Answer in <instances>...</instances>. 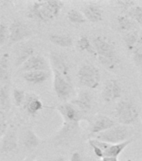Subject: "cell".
<instances>
[{
	"label": "cell",
	"mask_w": 142,
	"mask_h": 161,
	"mask_svg": "<svg viewBox=\"0 0 142 161\" xmlns=\"http://www.w3.org/2000/svg\"><path fill=\"white\" fill-rule=\"evenodd\" d=\"M92 44L100 64L107 70H115L119 63V58L114 44L103 35L95 36Z\"/></svg>",
	"instance_id": "obj_1"
},
{
	"label": "cell",
	"mask_w": 142,
	"mask_h": 161,
	"mask_svg": "<svg viewBox=\"0 0 142 161\" xmlns=\"http://www.w3.org/2000/svg\"><path fill=\"white\" fill-rule=\"evenodd\" d=\"M64 3L57 0L35 1L28 10V17L40 22H49L55 19L62 10Z\"/></svg>",
	"instance_id": "obj_2"
},
{
	"label": "cell",
	"mask_w": 142,
	"mask_h": 161,
	"mask_svg": "<svg viewBox=\"0 0 142 161\" xmlns=\"http://www.w3.org/2000/svg\"><path fill=\"white\" fill-rule=\"evenodd\" d=\"M118 123L124 126L131 125L139 118V109L134 102L129 99H122L115 108Z\"/></svg>",
	"instance_id": "obj_3"
},
{
	"label": "cell",
	"mask_w": 142,
	"mask_h": 161,
	"mask_svg": "<svg viewBox=\"0 0 142 161\" xmlns=\"http://www.w3.org/2000/svg\"><path fill=\"white\" fill-rule=\"evenodd\" d=\"M131 136H132V132L127 126L116 124L113 128L108 129L107 131L95 135V138L110 144H115L129 140Z\"/></svg>",
	"instance_id": "obj_4"
},
{
	"label": "cell",
	"mask_w": 142,
	"mask_h": 161,
	"mask_svg": "<svg viewBox=\"0 0 142 161\" xmlns=\"http://www.w3.org/2000/svg\"><path fill=\"white\" fill-rule=\"evenodd\" d=\"M77 76L80 85L90 89H96L100 84L101 75L100 70L90 64L81 65L78 70Z\"/></svg>",
	"instance_id": "obj_5"
},
{
	"label": "cell",
	"mask_w": 142,
	"mask_h": 161,
	"mask_svg": "<svg viewBox=\"0 0 142 161\" xmlns=\"http://www.w3.org/2000/svg\"><path fill=\"white\" fill-rule=\"evenodd\" d=\"M58 112L60 113L64 119V124L68 127L78 126L81 119L83 118V114L79 109L72 103H64L59 105L56 108Z\"/></svg>",
	"instance_id": "obj_6"
},
{
	"label": "cell",
	"mask_w": 142,
	"mask_h": 161,
	"mask_svg": "<svg viewBox=\"0 0 142 161\" xmlns=\"http://www.w3.org/2000/svg\"><path fill=\"white\" fill-rule=\"evenodd\" d=\"M54 79H53V86L55 94L60 100H67L70 97L73 92L72 80L65 77L60 73L52 70Z\"/></svg>",
	"instance_id": "obj_7"
},
{
	"label": "cell",
	"mask_w": 142,
	"mask_h": 161,
	"mask_svg": "<svg viewBox=\"0 0 142 161\" xmlns=\"http://www.w3.org/2000/svg\"><path fill=\"white\" fill-rule=\"evenodd\" d=\"M121 94H122V87L117 80L110 79L105 81L101 92V97L105 102L111 103L116 101L121 97Z\"/></svg>",
	"instance_id": "obj_8"
},
{
	"label": "cell",
	"mask_w": 142,
	"mask_h": 161,
	"mask_svg": "<svg viewBox=\"0 0 142 161\" xmlns=\"http://www.w3.org/2000/svg\"><path fill=\"white\" fill-rule=\"evenodd\" d=\"M31 35L27 25L19 20H14L9 26V43L15 44L24 40Z\"/></svg>",
	"instance_id": "obj_9"
},
{
	"label": "cell",
	"mask_w": 142,
	"mask_h": 161,
	"mask_svg": "<svg viewBox=\"0 0 142 161\" xmlns=\"http://www.w3.org/2000/svg\"><path fill=\"white\" fill-rule=\"evenodd\" d=\"M49 70V64L47 60L42 55H34L25 61L21 66L20 70L23 73L29 72V71H35V70Z\"/></svg>",
	"instance_id": "obj_10"
},
{
	"label": "cell",
	"mask_w": 142,
	"mask_h": 161,
	"mask_svg": "<svg viewBox=\"0 0 142 161\" xmlns=\"http://www.w3.org/2000/svg\"><path fill=\"white\" fill-rule=\"evenodd\" d=\"M50 62L52 70L57 71L64 75L65 77L71 80L70 67H69L67 61L62 55H59L57 53L51 52L50 55Z\"/></svg>",
	"instance_id": "obj_11"
},
{
	"label": "cell",
	"mask_w": 142,
	"mask_h": 161,
	"mask_svg": "<svg viewBox=\"0 0 142 161\" xmlns=\"http://www.w3.org/2000/svg\"><path fill=\"white\" fill-rule=\"evenodd\" d=\"M18 148V138L14 129H8L0 143V150L2 153H10Z\"/></svg>",
	"instance_id": "obj_12"
},
{
	"label": "cell",
	"mask_w": 142,
	"mask_h": 161,
	"mask_svg": "<svg viewBox=\"0 0 142 161\" xmlns=\"http://www.w3.org/2000/svg\"><path fill=\"white\" fill-rule=\"evenodd\" d=\"M115 125L116 123L113 119L105 116H100L96 118L90 126V133L97 135L99 133L107 131Z\"/></svg>",
	"instance_id": "obj_13"
},
{
	"label": "cell",
	"mask_w": 142,
	"mask_h": 161,
	"mask_svg": "<svg viewBox=\"0 0 142 161\" xmlns=\"http://www.w3.org/2000/svg\"><path fill=\"white\" fill-rule=\"evenodd\" d=\"M81 12L85 19L92 23L100 22L103 19V10L99 5L95 3H89L83 7Z\"/></svg>",
	"instance_id": "obj_14"
},
{
	"label": "cell",
	"mask_w": 142,
	"mask_h": 161,
	"mask_svg": "<svg viewBox=\"0 0 142 161\" xmlns=\"http://www.w3.org/2000/svg\"><path fill=\"white\" fill-rule=\"evenodd\" d=\"M23 108L29 114L34 116L37 114L40 110H42L44 106H43L42 102L40 101V99L37 96L33 93H29L25 97Z\"/></svg>",
	"instance_id": "obj_15"
},
{
	"label": "cell",
	"mask_w": 142,
	"mask_h": 161,
	"mask_svg": "<svg viewBox=\"0 0 142 161\" xmlns=\"http://www.w3.org/2000/svg\"><path fill=\"white\" fill-rule=\"evenodd\" d=\"M81 113H87L92 107V96L87 92H82L79 94L77 97L71 102Z\"/></svg>",
	"instance_id": "obj_16"
},
{
	"label": "cell",
	"mask_w": 142,
	"mask_h": 161,
	"mask_svg": "<svg viewBox=\"0 0 142 161\" xmlns=\"http://www.w3.org/2000/svg\"><path fill=\"white\" fill-rule=\"evenodd\" d=\"M49 77H50V73L45 70H35V71L23 73V78L28 83L34 85L44 83Z\"/></svg>",
	"instance_id": "obj_17"
},
{
	"label": "cell",
	"mask_w": 142,
	"mask_h": 161,
	"mask_svg": "<svg viewBox=\"0 0 142 161\" xmlns=\"http://www.w3.org/2000/svg\"><path fill=\"white\" fill-rule=\"evenodd\" d=\"M117 25L118 29L121 34L130 31L137 30L138 24L135 21L130 19L127 15H119L117 17Z\"/></svg>",
	"instance_id": "obj_18"
},
{
	"label": "cell",
	"mask_w": 142,
	"mask_h": 161,
	"mask_svg": "<svg viewBox=\"0 0 142 161\" xmlns=\"http://www.w3.org/2000/svg\"><path fill=\"white\" fill-rule=\"evenodd\" d=\"M132 138H130L129 140L125 141L123 143L110 144V147L104 153V158H117L118 156L124 151V149L132 142Z\"/></svg>",
	"instance_id": "obj_19"
},
{
	"label": "cell",
	"mask_w": 142,
	"mask_h": 161,
	"mask_svg": "<svg viewBox=\"0 0 142 161\" xmlns=\"http://www.w3.org/2000/svg\"><path fill=\"white\" fill-rule=\"evenodd\" d=\"M34 50L32 46H22V47H20L15 54V65L21 66L32 55H34Z\"/></svg>",
	"instance_id": "obj_20"
},
{
	"label": "cell",
	"mask_w": 142,
	"mask_h": 161,
	"mask_svg": "<svg viewBox=\"0 0 142 161\" xmlns=\"http://www.w3.org/2000/svg\"><path fill=\"white\" fill-rule=\"evenodd\" d=\"M122 35L123 41L125 43V45L126 49L132 53V51L135 49V45L137 44L138 40L140 39V34L138 30L135 31H130V32H126L121 34Z\"/></svg>",
	"instance_id": "obj_21"
},
{
	"label": "cell",
	"mask_w": 142,
	"mask_h": 161,
	"mask_svg": "<svg viewBox=\"0 0 142 161\" xmlns=\"http://www.w3.org/2000/svg\"><path fill=\"white\" fill-rule=\"evenodd\" d=\"M50 42L63 48H70L73 45V39L69 35L54 34L50 36Z\"/></svg>",
	"instance_id": "obj_22"
},
{
	"label": "cell",
	"mask_w": 142,
	"mask_h": 161,
	"mask_svg": "<svg viewBox=\"0 0 142 161\" xmlns=\"http://www.w3.org/2000/svg\"><path fill=\"white\" fill-rule=\"evenodd\" d=\"M89 144L93 148L95 156L99 158H104V153L110 146V143H105L96 138H92L89 140Z\"/></svg>",
	"instance_id": "obj_23"
},
{
	"label": "cell",
	"mask_w": 142,
	"mask_h": 161,
	"mask_svg": "<svg viewBox=\"0 0 142 161\" xmlns=\"http://www.w3.org/2000/svg\"><path fill=\"white\" fill-rule=\"evenodd\" d=\"M76 45H77L78 49L81 51H85V52H87L88 54H90L95 57L97 56L95 48L93 46L92 41H90L87 36H81L78 40Z\"/></svg>",
	"instance_id": "obj_24"
},
{
	"label": "cell",
	"mask_w": 142,
	"mask_h": 161,
	"mask_svg": "<svg viewBox=\"0 0 142 161\" xmlns=\"http://www.w3.org/2000/svg\"><path fill=\"white\" fill-rule=\"evenodd\" d=\"M9 78V55L4 53L0 56V80H7Z\"/></svg>",
	"instance_id": "obj_25"
},
{
	"label": "cell",
	"mask_w": 142,
	"mask_h": 161,
	"mask_svg": "<svg viewBox=\"0 0 142 161\" xmlns=\"http://www.w3.org/2000/svg\"><path fill=\"white\" fill-rule=\"evenodd\" d=\"M0 107L3 110H8L10 108V92L8 86L0 87Z\"/></svg>",
	"instance_id": "obj_26"
},
{
	"label": "cell",
	"mask_w": 142,
	"mask_h": 161,
	"mask_svg": "<svg viewBox=\"0 0 142 161\" xmlns=\"http://www.w3.org/2000/svg\"><path fill=\"white\" fill-rule=\"evenodd\" d=\"M132 59L134 64L142 70V35L140 36V39L132 51Z\"/></svg>",
	"instance_id": "obj_27"
},
{
	"label": "cell",
	"mask_w": 142,
	"mask_h": 161,
	"mask_svg": "<svg viewBox=\"0 0 142 161\" xmlns=\"http://www.w3.org/2000/svg\"><path fill=\"white\" fill-rule=\"evenodd\" d=\"M67 18L71 23L78 24V25H81V24H84L87 21V19H85V17L83 14V13L80 10L75 9V8L70 9L68 12Z\"/></svg>",
	"instance_id": "obj_28"
},
{
	"label": "cell",
	"mask_w": 142,
	"mask_h": 161,
	"mask_svg": "<svg viewBox=\"0 0 142 161\" xmlns=\"http://www.w3.org/2000/svg\"><path fill=\"white\" fill-rule=\"evenodd\" d=\"M24 144L27 148H34L39 144V138L32 130H28L24 138Z\"/></svg>",
	"instance_id": "obj_29"
},
{
	"label": "cell",
	"mask_w": 142,
	"mask_h": 161,
	"mask_svg": "<svg viewBox=\"0 0 142 161\" xmlns=\"http://www.w3.org/2000/svg\"><path fill=\"white\" fill-rule=\"evenodd\" d=\"M126 15L132 19L138 25H142V7L135 5L126 12Z\"/></svg>",
	"instance_id": "obj_30"
},
{
	"label": "cell",
	"mask_w": 142,
	"mask_h": 161,
	"mask_svg": "<svg viewBox=\"0 0 142 161\" xmlns=\"http://www.w3.org/2000/svg\"><path fill=\"white\" fill-rule=\"evenodd\" d=\"M25 97H26V94H25L24 91L20 90L18 88H14L13 90V98L15 105L17 107L23 106V104L24 103Z\"/></svg>",
	"instance_id": "obj_31"
},
{
	"label": "cell",
	"mask_w": 142,
	"mask_h": 161,
	"mask_svg": "<svg viewBox=\"0 0 142 161\" xmlns=\"http://www.w3.org/2000/svg\"><path fill=\"white\" fill-rule=\"evenodd\" d=\"M9 40V27L5 23L0 24V45H5Z\"/></svg>",
	"instance_id": "obj_32"
},
{
	"label": "cell",
	"mask_w": 142,
	"mask_h": 161,
	"mask_svg": "<svg viewBox=\"0 0 142 161\" xmlns=\"http://www.w3.org/2000/svg\"><path fill=\"white\" fill-rule=\"evenodd\" d=\"M115 4L117 5L120 8H121L123 11L127 12L131 8L136 5V3L134 2V1H130V0H119V1L115 2Z\"/></svg>",
	"instance_id": "obj_33"
},
{
	"label": "cell",
	"mask_w": 142,
	"mask_h": 161,
	"mask_svg": "<svg viewBox=\"0 0 142 161\" xmlns=\"http://www.w3.org/2000/svg\"><path fill=\"white\" fill-rule=\"evenodd\" d=\"M8 129V128L7 122L5 121L3 116L1 115V113H0V138L3 137Z\"/></svg>",
	"instance_id": "obj_34"
},
{
	"label": "cell",
	"mask_w": 142,
	"mask_h": 161,
	"mask_svg": "<svg viewBox=\"0 0 142 161\" xmlns=\"http://www.w3.org/2000/svg\"><path fill=\"white\" fill-rule=\"evenodd\" d=\"M70 161H83L82 157H81V155L80 154V153L75 152V153H73V154L71 155V158H70Z\"/></svg>",
	"instance_id": "obj_35"
},
{
	"label": "cell",
	"mask_w": 142,
	"mask_h": 161,
	"mask_svg": "<svg viewBox=\"0 0 142 161\" xmlns=\"http://www.w3.org/2000/svg\"><path fill=\"white\" fill-rule=\"evenodd\" d=\"M101 161H118L117 158H104Z\"/></svg>",
	"instance_id": "obj_36"
},
{
	"label": "cell",
	"mask_w": 142,
	"mask_h": 161,
	"mask_svg": "<svg viewBox=\"0 0 142 161\" xmlns=\"http://www.w3.org/2000/svg\"><path fill=\"white\" fill-rule=\"evenodd\" d=\"M47 161H65V158H63V157H58V158H53V159H50V160Z\"/></svg>",
	"instance_id": "obj_37"
},
{
	"label": "cell",
	"mask_w": 142,
	"mask_h": 161,
	"mask_svg": "<svg viewBox=\"0 0 142 161\" xmlns=\"http://www.w3.org/2000/svg\"><path fill=\"white\" fill-rule=\"evenodd\" d=\"M25 161H29V160H25Z\"/></svg>",
	"instance_id": "obj_38"
},
{
	"label": "cell",
	"mask_w": 142,
	"mask_h": 161,
	"mask_svg": "<svg viewBox=\"0 0 142 161\" xmlns=\"http://www.w3.org/2000/svg\"><path fill=\"white\" fill-rule=\"evenodd\" d=\"M0 108H1V107H0Z\"/></svg>",
	"instance_id": "obj_39"
},
{
	"label": "cell",
	"mask_w": 142,
	"mask_h": 161,
	"mask_svg": "<svg viewBox=\"0 0 142 161\" xmlns=\"http://www.w3.org/2000/svg\"><path fill=\"white\" fill-rule=\"evenodd\" d=\"M0 56H1V55H0Z\"/></svg>",
	"instance_id": "obj_40"
}]
</instances>
